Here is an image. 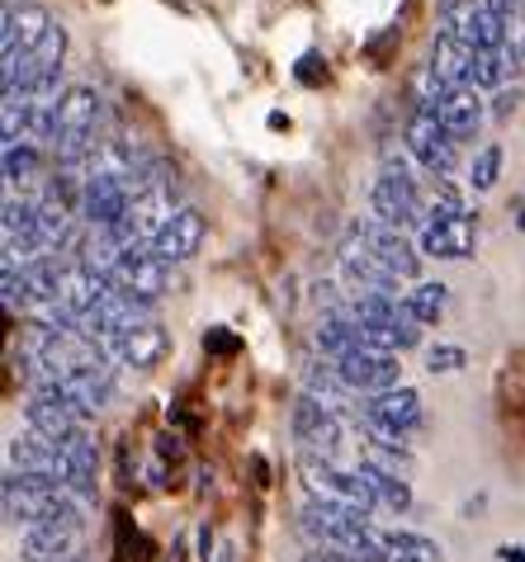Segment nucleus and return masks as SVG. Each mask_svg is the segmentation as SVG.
<instances>
[{"mask_svg": "<svg viewBox=\"0 0 525 562\" xmlns=\"http://www.w3.org/2000/svg\"><path fill=\"white\" fill-rule=\"evenodd\" d=\"M104 350H110L119 364H129V369H152V364H161V355L171 350V340H166L157 317H143V322H133L129 331L104 340Z\"/></svg>", "mask_w": 525, "mask_h": 562, "instance_id": "obj_13", "label": "nucleus"}, {"mask_svg": "<svg viewBox=\"0 0 525 562\" xmlns=\"http://www.w3.org/2000/svg\"><path fill=\"white\" fill-rule=\"evenodd\" d=\"M303 383H308V397H317L322 407H332V412H342V402L355 397L350 387H346V379H342V369H336L332 359H327V364H308L303 369Z\"/></svg>", "mask_w": 525, "mask_h": 562, "instance_id": "obj_20", "label": "nucleus"}, {"mask_svg": "<svg viewBox=\"0 0 525 562\" xmlns=\"http://www.w3.org/2000/svg\"><path fill=\"white\" fill-rule=\"evenodd\" d=\"M24 562H81V525H38L20 535Z\"/></svg>", "mask_w": 525, "mask_h": 562, "instance_id": "obj_17", "label": "nucleus"}, {"mask_svg": "<svg viewBox=\"0 0 525 562\" xmlns=\"http://www.w3.org/2000/svg\"><path fill=\"white\" fill-rule=\"evenodd\" d=\"M303 482L308 492L322 496V502H336V506H350L360 515H375L379 502L375 492H369V482L360 468H346V463H327V459H308L303 454Z\"/></svg>", "mask_w": 525, "mask_h": 562, "instance_id": "obj_7", "label": "nucleus"}, {"mask_svg": "<svg viewBox=\"0 0 525 562\" xmlns=\"http://www.w3.org/2000/svg\"><path fill=\"white\" fill-rule=\"evenodd\" d=\"M332 364L342 369V379H346L350 393L375 397V393H389V387H403V383H398V355H389V350L365 346V350H355L346 359H332Z\"/></svg>", "mask_w": 525, "mask_h": 562, "instance_id": "obj_12", "label": "nucleus"}, {"mask_svg": "<svg viewBox=\"0 0 525 562\" xmlns=\"http://www.w3.org/2000/svg\"><path fill=\"white\" fill-rule=\"evenodd\" d=\"M90 416L81 402H48V397H29L24 402V420L34 435H48V440H76V435H86Z\"/></svg>", "mask_w": 525, "mask_h": 562, "instance_id": "obj_14", "label": "nucleus"}, {"mask_svg": "<svg viewBox=\"0 0 525 562\" xmlns=\"http://www.w3.org/2000/svg\"><path fill=\"white\" fill-rule=\"evenodd\" d=\"M293 76H299V86H322L327 81V57L322 53H303L293 61Z\"/></svg>", "mask_w": 525, "mask_h": 562, "instance_id": "obj_27", "label": "nucleus"}, {"mask_svg": "<svg viewBox=\"0 0 525 562\" xmlns=\"http://www.w3.org/2000/svg\"><path fill=\"white\" fill-rule=\"evenodd\" d=\"M350 232L369 246V256H375L379 265H389L398 279H416V274H422V251L407 241V232L379 223V217H360V223H350Z\"/></svg>", "mask_w": 525, "mask_h": 562, "instance_id": "obj_10", "label": "nucleus"}, {"mask_svg": "<svg viewBox=\"0 0 525 562\" xmlns=\"http://www.w3.org/2000/svg\"><path fill=\"white\" fill-rule=\"evenodd\" d=\"M498 170H502V147H498V143H488L483 151L473 156L469 184H473V190H492V184H498Z\"/></svg>", "mask_w": 525, "mask_h": 562, "instance_id": "obj_25", "label": "nucleus"}, {"mask_svg": "<svg viewBox=\"0 0 525 562\" xmlns=\"http://www.w3.org/2000/svg\"><path fill=\"white\" fill-rule=\"evenodd\" d=\"M43 143H5V180L10 184H29L43 170Z\"/></svg>", "mask_w": 525, "mask_h": 562, "instance_id": "obj_23", "label": "nucleus"}, {"mask_svg": "<svg viewBox=\"0 0 525 562\" xmlns=\"http://www.w3.org/2000/svg\"><path fill=\"white\" fill-rule=\"evenodd\" d=\"M365 482H369V492H375V502L379 510H412V487H407V477H398V473H375V468H360Z\"/></svg>", "mask_w": 525, "mask_h": 562, "instance_id": "obj_22", "label": "nucleus"}, {"mask_svg": "<svg viewBox=\"0 0 525 562\" xmlns=\"http://www.w3.org/2000/svg\"><path fill=\"white\" fill-rule=\"evenodd\" d=\"M407 151L431 180H450L459 170V137L436 114H426V109H412L407 119Z\"/></svg>", "mask_w": 525, "mask_h": 562, "instance_id": "obj_8", "label": "nucleus"}, {"mask_svg": "<svg viewBox=\"0 0 525 562\" xmlns=\"http://www.w3.org/2000/svg\"><path fill=\"white\" fill-rule=\"evenodd\" d=\"M369 209H375L379 223H389L398 232H407V227L422 232L426 227V190H422V180H416L403 161H393V156L383 161V170L375 176Z\"/></svg>", "mask_w": 525, "mask_h": 562, "instance_id": "obj_4", "label": "nucleus"}, {"mask_svg": "<svg viewBox=\"0 0 525 562\" xmlns=\"http://www.w3.org/2000/svg\"><path fill=\"white\" fill-rule=\"evenodd\" d=\"M516 100H521V90L512 86V90H502V95H498V104H492V109H498V119L502 114H512V109H516Z\"/></svg>", "mask_w": 525, "mask_h": 562, "instance_id": "obj_29", "label": "nucleus"}, {"mask_svg": "<svg viewBox=\"0 0 525 562\" xmlns=\"http://www.w3.org/2000/svg\"><path fill=\"white\" fill-rule=\"evenodd\" d=\"M199 246H204V217L194 209H176L171 223H161V232L147 241V251L161 265H180V260H190Z\"/></svg>", "mask_w": 525, "mask_h": 562, "instance_id": "obj_15", "label": "nucleus"}, {"mask_svg": "<svg viewBox=\"0 0 525 562\" xmlns=\"http://www.w3.org/2000/svg\"><path fill=\"white\" fill-rule=\"evenodd\" d=\"M383 543H389L393 562H440V543L412 535V529H383Z\"/></svg>", "mask_w": 525, "mask_h": 562, "instance_id": "obj_21", "label": "nucleus"}, {"mask_svg": "<svg viewBox=\"0 0 525 562\" xmlns=\"http://www.w3.org/2000/svg\"><path fill=\"white\" fill-rule=\"evenodd\" d=\"M336 260H342V270H346V279L355 289H365V293H398V279L389 265H379L375 256H369V246L355 237V232L346 227V237H342V251H336Z\"/></svg>", "mask_w": 525, "mask_h": 562, "instance_id": "obj_16", "label": "nucleus"}, {"mask_svg": "<svg viewBox=\"0 0 525 562\" xmlns=\"http://www.w3.org/2000/svg\"><path fill=\"white\" fill-rule=\"evenodd\" d=\"M416 109H426V114H436L445 128H450L459 143H469L483 128V100H478L473 86H455V81H440L436 71H422L416 76Z\"/></svg>", "mask_w": 525, "mask_h": 562, "instance_id": "obj_5", "label": "nucleus"}, {"mask_svg": "<svg viewBox=\"0 0 525 562\" xmlns=\"http://www.w3.org/2000/svg\"><path fill=\"white\" fill-rule=\"evenodd\" d=\"M355 420H360L365 435L375 440H389V445H403L407 435H416L426 426V412H422V397L412 387H389V393H375L355 407Z\"/></svg>", "mask_w": 525, "mask_h": 562, "instance_id": "obj_6", "label": "nucleus"}, {"mask_svg": "<svg viewBox=\"0 0 525 562\" xmlns=\"http://www.w3.org/2000/svg\"><path fill=\"white\" fill-rule=\"evenodd\" d=\"M469 364V355L459 350V346H431L426 350V369L431 373H455V369H465Z\"/></svg>", "mask_w": 525, "mask_h": 562, "instance_id": "obj_26", "label": "nucleus"}, {"mask_svg": "<svg viewBox=\"0 0 525 562\" xmlns=\"http://www.w3.org/2000/svg\"><path fill=\"white\" fill-rule=\"evenodd\" d=\"M516 227H525V204H521V213H516Z\"/></svg>", "mask_w": 525, "mask_h": 562, "instance_id": "obj_31", "label": "nucleus"}, {"mask_svg": "<svg viewBox=\"0 0 525 562\" xmlns=\"http://www.w3.org/2000/svg\"><path fill=\"white\" fill-rule=\"evenodd\" d=\"M204 350H209V355H223V359H233V355L242 350V340H237L233 331H223V326H209V331H204Z\"/></svg>", "mask_w": 525, "mask_h": 562, "instance_id": "obj_28", "label": "nucleus"}, {"mask_svg": "<svg viewBox=\"0 0 525 562\" xmlns=\"http://www.w3.org/2000/svg\"><path fill=\"white\" fill-rule=\"evenodd\" d=\"M336 317H350L369 336V346H379L389 355L412 350L416 340H422V322L412 317L407 299H398V293H365V289H355L350 307L336 312Z\"/></svg>", "mask_w": 525, "mask_h": 562, "instance_id": "obj_3", "label": "nucleus"}, {"mask_svg": "<svg viewBox=\"0 0 525 562\" xmlns=\"http://www.w3.org/2000/svg\"><path fill=\"white\" fill-rule=\"evenodd\" d=\"M478 246V223L473 217H445V223H426L422 227V256L436 260H465Z\"/></svg>", "mask_w": 525, "mask_h": 562, "instance_id": "obj_18", "label": "nucleus"}, {"mask_svg": "<svg viewBox=\"0 0 525 562\" xmlns=\"http://www.w3.org/2000/svg\"><path fill=\"white\" fill-rule=\"evenodd\" d=\"M0 502H5V520L38 529V525H81L86 520V496H76L71 487L48 477H29V473H5L0 482Z\"/></svg>", "mask_w": 525, "mask_h": 562, "instance_id": "obj_2", "label": "nucleus"}, {"mask_svg": "<svg viewBox=\"0 0 525 562\" xmlns=\"http://www.w3.org/2000/svg\"><path fill=\"white\" fill-rule=\"evenodd\" d=\"M104 123V100L90 86H71L62 95L48 100V114H43V147H53L57 137H86L100 133Z\"/></svg>", "mask_w": 525, "mask_h": 562, "instance_id": "obj_9", "label": "nucleus"}, {"mask_svg": "<svg viewBox=\"0 0 525 562\" xmlns=\"http://www.w3.org/2000/svg\"><path fill=\"white\" fill-rule=\"evenodd\" d=\"M24 364H29V383L34 379H53L81 402L86 412H100L114 397V364L110 350L96 336L71 331V326H29L24 340Z\"/></svg>", "mask_w": 525, "mask_h": 562, "instance_id": "obj_1", "label": "nucleus"}, {"mask_svg": "<svg viewBox=\"0 0 525 562\" xmlns=\"http://www.w3.org/2000/svg\"><path fill=\"white\" fill-rule=\"evenodd\" d=\"M498 553H502V562H525V549H512V543H502Z\"/></svg>", "mask_w": 525, "mask_h": 562, "instance_id": "obj_30", "label": "nucleus"}, {"mask_svg": "<svg viewBox=\"0 0 525 562\" xmlns=\"http://www.w3.org/2000/svg\"><path fill=\"white\" fill-rule=\"evenodd\" d=\"M53 34H57V20L43 5H34V0H24V5H10L5 10V29H0V57L38 53Z\"/></svg>", "mask_w": 525, "mask_h": 562, "instance_id": "obj_11", "label": "nucleus"}, {"mask_svg": "<svg viewBox=\"0 0 525 562\" xmlns=\"http://www.w3.org/2000/svg\"><path fill=\"white\" fill-rule=\"evenodd\" d=\"M445 299H450V293H445V284H416L412 293H407V312L422 326H436L440 322V312H445Z\"/></svg>", "mask_w": 525, "mask_h": 562, "instance_id": "obj_24", "label": "nucleus"}, {"mask_svg": "<svg viewBox=\"0 0 525 562\" xmlns=\"http://www.w3.org/2000/svg\"><path fill=\"white\" fill-rule=\"evenodd\" d=\"M317 350L327 355V359H346V355H355V350H365L369 346V336L355 326L350 317H322V326H317ZM379 350V346H375Z\"/></svg>", "mask_w": 525, "mask_h": 562, "instance_id": "obj_19", "label": "nucleus"}]
</instances>
